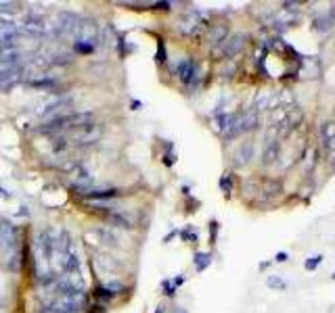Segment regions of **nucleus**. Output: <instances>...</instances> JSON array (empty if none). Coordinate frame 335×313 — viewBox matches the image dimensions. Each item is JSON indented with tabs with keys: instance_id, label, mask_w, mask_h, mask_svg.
<instances>
[{
	"instance_id": "nucleus-1",
	"label": "nucleus",
	"mask_w": 335,
	"mask_h": 313,
	"mask_svg": "<svg viewBox=\"0 0 335 313\" xmlns=\"http://www.w3.org/2000/svg\"><path fill=\"white\" fill-rule=\"evenodd\" d=\"M65 136L69 140V144H72V140H76V144H94L103 136V127L92 123L86 127H78V130H69L65 132Z\"/></svg>"
},
{
	"instance_id": "nucleus-2",
	"label": "nucleus",
	"mask_w": 335,
	"mask_h": 313,
	"mask_svg": "<svg viewBox=\"0 0 335 313\" xmlns=\"http://www.w3.org/2000/svg\"><path fill=\"white\" fill-rule=\"evenodd\" d=\"M247 40H249V38H247V34H243V32L229 36L225 44H220L222 56H225V59H233V56H237L239 52H243L245 46H247Z\"/></svg>"
},
{
	"instance_id": "nucleus-3",
	"label": "nucleus",
	"mask_w": 335,
	"mask_h": 313,
	"mask_svg": "<svg viewBox=\"0 0 335 313\" xmlns=\"http://www.w3.org/2000/svg\"><path fill=\"white\" fill-rule=\"evenodd\" d=\"M258 125H260V115H258V111H247L245 115H241V119H239V123H237V127L235 130L227 136L229 140H233V138H237V136H241V134H247V132H254V130H258Z\"/></svg>"
},
{
	"instance_id": "nucleus-4",
	"label": "nucleus",
	"mask_w": 335,
	"mask_h": 313,
	"mask_svg": "<svg viewBox=\"0 0 335 313\" xmlns=\"http://www.w3.org/2000/svg\"><path fill=\"white\" fill-rule=\"evenodd\" d=\"M278 152H281V146H278V130L272 127L266 136V144H264V150H262V163L272 165L278 159Z\"/></svg>"
},
{
	"instance_id": "nucleus-5",
	"label": "nucleus",
	"mask_w": 335,
	"mask_h": 313,
	"mask_svg": "<svg viewBox=\"0 0 335 313\" xmlns=\"http://www.w3.org/2000/svg\"><path fill=\"white\" fill-rule=\"evenodd\" d=\"M0 249L3 251H15L17 249V227L11 221L0 223Z\"/></svg>"
},
{
	"instance_id": "nucleus-6",
	"label": "nucleus",
	"mask_w": 335,
	"mask_h": 313,
	"mask_svg": "<svg viewBox=\"0 0 335 313\" xmlns=\"http://www.w3.org/2000/svg\"><path fill=\"white\" fill-rule=\"evenodd\" d=\"M23 73H25L23 67H13L7 71H0V92H7L13 86H17L19 82H23V77H25Z\"/></svg>"
},
{
	"instance_id": "nucleus-7",
	"label": "nucleus",
	"mask_w": 335,
	"mask_h": 313,
	"mask_svg": "<svg viewBox=\"0 0 335 313\" xmlns=\"http://www.w3.org/2000/svg\"><path fill=\"white\" fill-rule=\"evenodd\" d=\"M203 27V19H201V13L197 11H193L187 15V19L180 23V32L187 34V36H193V34H197L199 30Z\"/></svg>"
},
{
	"instance_id": "nucleus-8",
	"label": "nucleus",
	"mask_w": 335,
	"mask_h": 313,
	"mask_svg": "<svg viewBox=\"0 0 335 313\" xmlns=\"http://www.w3.org/2000/svg\"><path fill=\"white\" fill-rule=\"evenodd\" d=\"M176 73L183 84H191L195 80V75H197V65H195L193 59H183L176 67Z\"/></svg>"
},
{
	"instance_id": "nucleus-9",
	"label": "nucleus",
	"mask_w": 335,
	"mask_h": 313,
	"mask_svg": "<svg viewBox=\"0 0 335 313\" xmlns=\"http://www.w3.org/2000/svg\"><path fill=\"white\" fill-rule=\"evenodd\" d=\"M251 156H254V142L251 140H245L239 144V148H237L235 152V167H243L251 161Z\"/></svg>"
},
{
	"instance_id": "nucleus-10",
	"label": "nucleus",
	"mask_w": 335,
	"mask_h": 313,
	"mask_svg": "<svg viewBox=\"0 0 335 313\" xmlns=\"http://www.w3.org/2000/svg\"><path fill=\"white\" fill-rule=\"evenodd\" d=\"M320 140L327 152H335V121H325L320 127Z\"/></svg>"
},
{
	"instance_id": "nucleus-11",
	"label": "nucleus",
	"mask_w": 335,
	"mask_h": 313,
	"mask_svg": "<svg viewBox=\"0 0 335 313\" xmlns=\"http://www.w3.org/2000/svg\"><path fill=\"white\" fill-rule=\"evenodd\" d=\"M229 38V25L225 23H216L209 27V32H207V40H209V44H214V46H220V44H225Z\"/></svg>"
},
{
	"instance_id": "nucleus-12",
	"label": "nucleus",
	"mask_w": 335,
	"mask_h": 313,
	"mask_svg": "<svg viewBox=\"0 0 335 313\" xmlns=\"http://www.w3.org/2000/svg\"><path fill=\"white\" fill-rule=\"evenodd\" d=\"M239 119H241L239 113H227V115H220V117H218V127H220V132L225 134V136H229V134L235 130V127H237Z\"/></svg>"
},
{
	"instance_id": "nucleus-13",
	"label": "nucleus",
	"mask_w": 335,
	"mask_h": 313,
	"mask_svg": "<svg viewBox=\"0 0 335 313\" xmlns=\"http://www.w3.org/2000/svg\"><path fill=\"white\" fill-rule=\"evenodd\" d=\"M48 27L44 25V21L38 19V17H27L23 21V32L25 34H32V36H44Z\"/></svg>"
},
{
	"instance_id": "nucleus-14",
	"label": "nucleus",
	"mask_w": 335,
	"mask_h": 313,
	"mask_svg": "<svg viewBox=\"0 0 335 313\" xmlns=\"http://www.w3.org/2000/svg\"><path fill=\"white\" fill-rule=\"evenodd\" d=\"M193 263H195V269H197V272H205V269L209 267V263H212V255L209 253H195Z\"/></svg>"
},
{
	"instance_id": "nucleus-15",
	"label": "nucleus",
	"mask_w": 335,
	"mask_h": 313,
	"mask_svg": "<svg viewBox=\"0 0 335 313\" xmlns=\"http://www.w3.org/2000/svg\"><path fill=\"white\" fill-rule=\"evenodd\" d=\"M21 253L15 249V251H11V255H9V259H5V267L7 269H11V272H19L21 269Z\"/></svg>"
},
{
	"instance_id": "nucleus-16",
	"label": "nucleus",
	"mask_w": 335,
	"mask_h": 313,
	"mask_svg": "<svg viewBox=\"0 0 335 313\" xmlns=\"http://www.w3.org/2000/svg\"><path fill=\"white\" fill-rule=\"evenodd\" d=\"M107 219L111 221V223H116V225H120V227H132V221H130V217L128 215H124V213H107Z\"/></svg>"
},
{
	"instance_id": "nucleus-17",
	"label": "nucleus",
	"mask_w": 335,
	"mask_h": 313,
	"mask_svg": "<svg viewBox=\"0 0 335 313\" xmlns=\"http://www.w3.org/2000/svg\"><path fill=\"white\" fill-rule=\"evenodd\" d=\"M266 284H268V288H274V290H285L287 288V282L283 278H278V276H268Z\"/></svg>"
},
{
	"instance_id": "nucleus-18",
	"label": "nucleus",
	"mask_w": 335,
	"mask_h": 313,
	"mask_svg": "<svg viewBox=\"0 0 335 313\" xmlns=\"http://www.w3.org/2000/svg\"><path fill=\"white\" fill-rule=\"evenodd\" d=\"M96 48V44H88V42H74V52L78 54H90Z\"/></svg>"
},
{
	"instance_id": "nucleus-19",
	"label": "nucleus",
	"mask_w": 335,
	"mask_h": 313,
	"mask_svg": "<svg viewBox=\"0 0 335 313\" xmlns=\"http://www.w3.org/2000/svg\"><path fill=\"white\" fill-rule=\"evenodd\" d=\"M320 261H323V255H314V257H308V259H306L304 267L310 272V269H316V267L320 265Z\"/></svg>"
},
{
	"instance_id": "nucleus-20",
	"label": "nucleus",
	"mask_w": 335,
	"mask_h": 313,
	"mask_svg": "<svg viewBox=\"0 0 335 313\" xmlns=\"http://www.w3.org/2000/svg\"><path fill=\"white\" fill-rule=\"evenodd\" d=\"M52 65L57 63V65H67V63H72V56L65 54V52H59V54H52Z\"/></svg>"
},
{
	"instance_id": "nucleus-21",
	"label": "nucleus",
	"mask_w": 335,
	"mask_h": 313,
	"mask_svg": "<svg viewBox=\"0 0 335 313\" xmlns=\"http://www.w3.org/2000/svg\"><path fill=\"white\" fill-rule=\"evenodd\" d=\"M105 286H107V290H109L111 294H114V296L120 294V292L124 290V284H122V282H109V284H105Z\"/></svg>"
},
{
	"instance_id": "nucleus-22",
	"label": "nucleus",
	"mask_w": 335,
	"mask_h": 313,
	"mask_svg": "<svg viewBox=\"0 0 335 313\" xmlns=\"http://www.w3.org/2000/svg\"><path fill=\"white\" fill-rule=\"evenodd\" d=\"M165 59H167V54H165V46H163V42H159V44H157L155 61H157V63H165Z\"/></svg>"
},
{
	"instance_id": "nucleus-23",
	"label": "nucleus",
	"mask_w": 335,
	"mask_h": 313,
	"mask_svg": "<svg viewBox=\"0 0 335 313\" xmlns=\"http://www.w3.org/2000/svg\"><path fill=\"white\" fill-rule=\"evenodd\" d=\"M19 3H0V13H15Z\"/></svg>"
},
{
	"instance_id": "nucleus-24",
	"label": "nucleus",
	"mask_w": 335,
	"mask_h": 313,
	"mask_svg": "<svg viewBox=\"0 0 335 313\" xmlns=\"http://www.w3.org/2000/svg\"><path fill=\"white\" fill-rule=\"evenodd\" d=\"M96 296H99V298H107V301H109V298H114V294H111V292L107 290V286L96 288Z\"/></svg>"
},
{
	"instance_id": "nucleus-25",
	"label": "nucleus",
	"mask_w": 335,
	"mask_h": 313,
	"mask_svg": "<svg viewBox=\"0 0 335 313\" xmlns=\"http://www.w3.org/2000/svg\"><path fill=\"white\" fill-rule=\"evenodd\" d=\"M163 290H165L167 296H174V292H176V284H174V282H163Z\"/></svg>"
},
{
	"instance_id": "nucleus-26",
	"label": "nucleus",
	"mask_w": 335,
	"mask_h": 313,
	"mask_svg": "<svg viewBox=\"0 0 335 313\" xmlns=\"http://www.w3.org/2000/svg\"><path fill=\"white\" fill-rule=\"evenodd\" d=\"M231 186H233V184H231V178H229V174H227L225 178L220 180V188L225 190V192H229V190H231Z\"/></svg>"
},
{
	"instance_id": "nucleus-27",
	"label": "nucleus",
	"mask_w": 335,
	"mask_h": 313,
	"mask_svg": "<svg viewBox=\"0 0 335 313\" xmlns=\"http://www.w3.org/2000/svg\"><path fill=\"white\" fill-rule=\"evenodd\" d=\"M274 261H276V263H285V261H287V253H276Z\"/></svg>"
},
{
	"instance_id": "nucleus-28",
	"label": "nucleus",
	"mask_w": 335,
	"mask_h": 313,
	"mask_svg": "<svg viewBox=\"0 0 335 313\" xmlns=\"http://www.w3.org/2000/svg\"><path fill=\"white\" fill-rule=\"evenodd\" d=\"M0 196H5V198H11V194H9L7 190H3V188H0Z\"/></svg>"
},
{
	"instance_id": "nucleus-29",
	"label": "nucleus",
	"mask_w": 335,
	"mask_h": 313,
	"mask_svg": "<svg viewBox=\"0 0 335 313\" xmlns=\"http://www.w3.org/2000/svg\"><path fill=\"white\" fill-rule=\"evenodd\" d=\"M174 313H187V309H183V307H178V309H174Z\"/></svg>"
},
{
	"instance_id": "nucleus-30",
	"label": "nucleus",
	"mask_w": 335,
	"mask_h": 313,
	"mask_svg": "<svg viewBox=\"0 0 335 313\" xmlns=\"http://www.w3.org/2000/svg\"><path fill=\"white\" fill-rule=\"evenodd\" d=\"M155 313H163V307H157V311Z\"/></svg>"
},
{
	"instance_id": "nucleus-31",
	"label": "nucleus",
	"mask_w": 335,
	"mask_h": 313,
	"mask_svg": "<svg viewBox=\"0 0 335 313\" xmlns=\"http://www.w3.org/2000/svg\"><path fill=\"white\" fill-rule=\"evenodd\" d=\"M333 280H335V274H333Z\"/></svg>"
},
{
	"instance_id": "nucleus-32",
	"label": "nucleus",
	"mask_w": 335,
	"mask_h": 313,
	"mask_svg": "<svg viewBox=\"0 0 335 313\" xmlns=\"http://www.w3.org/2000/svg\"><path fill=\"white\" fill-rule=\"evenodd\" d=\"M0 223H3V219H0Z\"/></svg>"
}]
</instances>
